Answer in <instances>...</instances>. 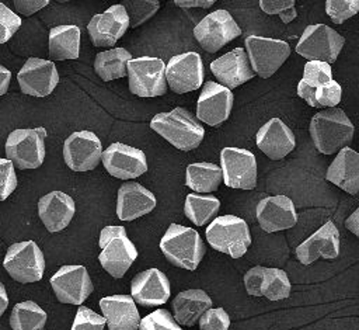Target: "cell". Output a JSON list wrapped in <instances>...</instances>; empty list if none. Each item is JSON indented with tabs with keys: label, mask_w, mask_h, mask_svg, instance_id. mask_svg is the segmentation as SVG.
Returning <instances> with one entry per match:
<instances>
[{
	"label": "cell",
	"mask_w": 359,
	"mask_h": 330,
	"mask_svg": "<svg viewBox=\"0 0 359 330\" xmlns=\"http://www.w3.org/2000/svg\"><path fill=\"white\" fill-rule=\"evenodd\" d=\"M35 330H45V329H35Z\"/></svg>",
	"instance_id": "cell-52"
},
{
	"label": "cell",
	"mask_w": 359,
	"mask_h": 330,
	"mask_svg": "<svg viewBox=\"0 0 359 330\" xmlns=\"http://www.w3.org/2000/svg\"><path fill=\"white\" fill-rule=\"evenodd\" d=\"M345 226H346V229H349L353 235H356L359 237V206L353 213H351L346 218Z\"/></svg>",
	"instance_id": "cell-49"
},
{
	"label": "cell",
	"mask_w": 359,
	"mask_h": 330,
	"mask_svg": "<svg viewBox=\"0 0 359 330\" xmlns=\"http://www.w3.org/2000/svg\"><path fill=\"white\" fill-rule=\"evenodd\" d=\"M219 208L220 201L215 195L188 194L184 204V213L196 226H203L217 213Z\"/></svg>",
	"instance_id": "cell-36"
},
{
	"label": "cell",
	"mask_w": 359,
	"mask_h": 330,
	"mask_svg": "<svg viewBox=\"0 0 359 330\" xmlns=\"http://www.w3.org/2000/svg\"><path fill=\"white\" fill-rule=\"evenodd\" d=\"M342 97V88L335 80H330L318 87L314 93V108L318 107H335Z\"/></svg>",
	"instance_id": "cell-42"
},
{
	"label": "cell",
	"mask_w": 359,
	"mask_h": 330,
	"mask_svg": "<svg viewBox=\"0 0 359 330\" xmlns=\"http://www.w3.org/2000/svg\"><path fill=\"white\" fill-rule=\"evenodd\" d=\"M223 183L230 188L252 190L257 185V160L252 152L241 147H223L220 152Z\"/></svg>",
	"instance_id": "cell-12"
},
{
	"label": "cell",
	"mask_w": 359,
	"mask_h": 330,
	"mask_svg": "<svg viewBox=\"0 0 359 330\" xmlns=\"http://www.w3.org/2000/svg\"><path fill=\"white\" fill-rule=\"evenodd\" d=\"M160 250L175 267L194 271L199 265L206 249L195 229L171 223L160 240Z\"/></svg>",
	"instance_id": "cell-3"
},
{
	"label": "cell",
	"mask_w": 359,
	"mask_h": 330,
	"mask_svg": "<svg viewBox=\"0 0 359 330\" xmlns=\"http://www.w3.org/2000/svg\"><path fill=\"white\" fill-rule=\"evenodd\" d=\"M130 59L132 55L125 48H112L95 56L94 70L104 81L121 79L128 74V62Z\"/></svg>",
	"instance_id": "cell-34"
},
{
	"label": "cell",
	"mask_w": 359,
	"mask_h": 330,
	"mask_svg": "<svg viewBox=\"0 0 359 330\" xmlns=\"http://www.w3.org/2000/svg\"><path fill=\"white\" fill-rule=\"evenodd\" d=\"M210 70L220 84L231 88L248 81L254 77L250 66L248 55L243 48H236L210 63Z\"/></svg>",
	"instance_id": "cell-24"
},
{
	"label": "cell",
	"mask_w": 359,
	"mask_h": 330,
	"mask_svg": "<svg viewBox=\"0 0 359 330\" xmlns=\"http://www.w3.org/2000/svg\"><path fill=\"white\" fill-rule=\"evenodd\" d=\"M203 63L196 52H185L172 56L165 66V80L177 94L199 88L203 83Z\"/></svg>",
	"instance_id": "cell-15"
},
{
	"label": "cell",
	"mask_w": 359,
	"mask_h": 330,
	"mask_svg": "<svg viewBox=\"0 0 359 330\" xmlns=\"http://www.w3.org/2000/svg\"><path fill=\"white\" fill-rule=\"evenodd\" d=\"M7 306H8L7 291H6V286L0 282V317H1V315L6 312Z\"/></svg>",
	"instance_id": "cell-50"
},
{
	"label": "cell",
	"mask_w": 359,
	"mask_h": 330,
	"mask_svg": "<svg viewBox=\"0 0 359 330\" xmlns=\"http://www.w3.org/2000/svg\"><path fill=\"white\" fill-rule=\"evenodd\" d=\"M3 267L13 279L21 284L36 282L43 277L45 257L34 240L18 242L7 249Z\"/></svg>",
	"instance_id": "cell-6"
},
{
	"label": "cell",
	"mask_w": 359,
	"mask_h": 330,
	"mask_svg": "<svg viewBox=\"0 0 359 330\" xmlns=\"http://www.w3.org/2000/svg\"><path fill=\"white\" fill-rule=\"evenodd\" d=\"M108 330H137L140 315L132 295H111L100 301Z\"/></svg>",
	"instance_id": "cell-28"
},
{
	"label": "cell",
	"mask_w": 359,
	"mask_h": 330,
	"mask_svg": "<svg viewBox=\"0 0 359 330\" xmlns=\"http://www.w3.org/2000/svg\"><path fill=\"white\" fill-rule=\"evenodd\" d=\"M230 316L223 308H210L199 317L201 330H229Z\"/></svg>",
	"instance_id": "cell-43"
},
{
	"label": "cell",
	"mask_w": 359,
	"mask_h": 330,
	"mask_svg": "<svg viewBox=\"0 0 359 330\" xmlns=\"http://www.w3.org/2000/svg\"><path fill=\"white\" fill-rule=\"evenodd\" d=\"M21 27V18L0 1V44L7 42Z\"/></svg>",
	"instance_id": "cell-44"
},
{
	"label": "cell",
	"mask_w": 359,
	"mask_h": 330,
	"mask_svg": "<svg viewBox=\"0 0 359 330\" xmlns=\"http://www.w3.org/2000/svg\"><path fill=\"white\" fill-rule=\"evenodd\" d=\"M247 293L251 296H265L269 301L286 299L290 295V281L280 268L255 265L244 275Z\"/></svg>",
	"instance_id": "cell-17"
},
{
	"label": "cell",
	"mask_w": 359,
	"mask_h": 330,
	"mask_svg": "<svg viewBox=\"0 0 359 330\" xmlns=\"http://www.w3.org/2000/svg\"><path fill=\"white\" fill-rule=\"evenodd\" d=\"M107 171L121 180H132L147 171V160L143 150L115 142L101 154Z\"/></svg>",
	"instance_id": "cell-16"
},
{
	"label": "cell",
	"mask_w": 359,
	"mask_h": 330,
	"mask_svg": "<svg viewBox=\"0 0 359 330\" xmlns=\"http://www.w3.org/2000/svg\"><path fill=\"white\" fill-rule=\"evenodd\" d=\"M174 3L181 8H191V7L209 8L216 3V0H174Z\"/></svg>",
	"instance_id": "cell-47"
},
{
	"label": "cell",
	"mask_w": 359,
	"mask_h": 330,
	"mask_svg": "<svg viewBox=\"0 0 359 330\" xmlns=\"http://www.w3.org/2000/svg\"><path fill=\"white\" fill-rule=\"evenodd\" d=\"M206 239L210 247L233 258L244 256L251 244L247 222L236 215L215 218L206 227Z\"/></svg>",
	"instance_id": "cell-5"
},
{
	"label": "cell",
	"mask_w": 359,
	"mask_h": 330,
	"mask_svg": "<svg viewBox=\"0 0 359 330\" xmlns=\"http://www.w3.org/2000/svg\"><path fill=\"white\" fill-rule=\"evenodd\" d=\"M150 128L184 152L198 147L205 135L199 121L182 107L156 114L150 121Z\"/></svg>",
	"instance_id": "cell-1"
},
{
	"label": "cell",
	"mask_w": 359,
	"mask_h": 330,
	"mask_svg": "<svg viewBox=\"0 0 359 330\" xmlns=\"http://www.w3.org/2000/svg\"><path fill=\"white\" fill-rule=\"evenodd\" d=\"M15 11L28 17L49 4V0H13Z\"/></svg>",
	"instance_id": "cell-46"
},
{
	"label": "cell",
	"mask_w": 359,
	"mask_h": 330,
	"mask_svg": "<svg viewBox=\"0 0 359 330\" xmlns=\"http://www.w3.org/2000/svg\"><path fill=\"white\" fill-rule=\"evenodd\" d=\"M10 81H11V72L3 65H0V95L7 93Z\"/></svg>",
	"instance_id": "cell-48"
},
{
	"label": "cell",
	"mask_w": 359,
	"mask_h": 330,
	"mask_svg": "<svg viewBox=\"0 0 359 330\" xmlns=\"http://www.w3.org/2000/svg\"><path fill=\"white\" fill-rule=\"evenodd\" d=\"M107 326L105 317L95 313L87 306L79 305L70 330H104Z\"/></svg>",
	"instance_id": "cell-40"
},
{
	"label": "cell",
	"mask_w": 359,
	"mask_h": 330,
	"mask_svg": "<svg viewBox=\"0 0 359 330\" xmlns=\"http://www.w3.org/2000/svg\"><path fill=\"white\" fill-rule=\"evenodd\" d=\"M50 285L62 303L81 305L90 296L94 286L84 265H63L52 277Z\"/></svg>",
	"instance_id": "cell-14"
},
{
	"label": "cell",
	"mask_w": 359,
	"mask_h": 330,
	"mask_svg": "<svg viewBox=\"0 0 359 330\" xmlns=\"http://www.w3.org/2000/svg\"><path fill=\"white\" fill-rule=\"evenodd\" d=\"M233 100L234 97L229 87L216 81H206L198 98L196 118L209 126H217L229 118Z\"/></svg>",
	"instance_id": "cell-19"
},
{
	"label": "cell",
	"mask_w": 359,
	"mask_h": 330,
	"mask_svg": "<svg viewBox=\"0 0 359 330\" xmlns=\"http://www.w3.org/2000/svg\"><path fill=\"white\" fill-rule=\"evenodd\" d=\"M345 39L341 34L325 24L307 25L296 45V52L307 60H337Z\"/></svg>",
	"instance_id": "cell-9"
},
{
	"label": "cell",
	"mask_w": 359,
	"mask_h": 330,
	"mask_svg": "<svg viewBox=\"0 0 359 330\" xmlns=\"http://www.w3.org/2000/svg\"><path fill=\"white\" fill-rule=\"evenodd\" d=\"M80 55V28L74 24L56 25L49 31V56L53 60L77 59Z\"/></svg>",
	"instance_id": "cell-31"
},
{
	"label": "cell",
	"mask_w": 359,
	"mask_h": 330,
	"mask_svg": "<svg viewBox=\"0 0 359 330\" xmlns=\"http://www.w3.org/2000/svg\"><path fill=\"white\" fill-rule=\"evenodd\" d=\"M137 330H182L167 309H157L140 319Z\"/></svg>",
	"instance_id": "cell-38"
},
{
	"label": "cell",
	"mask_w": 359,
	"mask_h": 330,
	"mask_svg": "<svg viewBox=\"0 0 359 330\" xmlns=\"http://www.w3.org/2000/svg\"><path fill=\"white\" fill-rule=\"evenodd\" d=\"M98 244L101 247L98 260L102 268L114 278H122L137 258V250L123 226L109 225L102 227Z\"/></svg>",
	"instance_id": "cell-4"
},
{
	"label": "cell",
	"mask_w": 359,
	"mask_h": 330,
	"mask_svg": "<svg viewBox=\"0 0 359 330\" xmlns=\"http://www.w3.org/2000/svg\"><path fill=\"white\" fill-rule=\"evenodd\" d=\"M241 35V29L226 10H216L203 17L194 28V37L206 52H217Z\"/></svg>",
	"instance_id": "cell-11"
},
{
	"label": "cell",
	"mask_w": 359,
	"mask_h": 330,
	"mask_svg": "<svg viewBox=\"0 0 359 330\" xmlns=\"http://www.w3.org/2000/svg\"><path fill=\"white\" fill-rule=\"evenodd\" d=\"M212 305L210 296L203 289H187L174 298L172 316L180 326L191 327Z\"/></svg>",
	"instance_id": "cell-30"
},
{
	"label": "cell",
	"mask_w": 359,
	"mask_h": 330,
	"mask_svg": "<svg viewBox=\"0 0 359 330\" xmlns=\"http://www.w3.org/2000/svg\"><path fill=\"white\" fill-rule=\"evenodd\" d=\"M56 1H59V3H66V1H70V0H56Z\"/></svg>",
	"instance_id": "cell-51"
},
{
	"label": "cell",
	"mask_w": 359,
	"mask_h": 330,
	"mask_svg": "<svg viewBox=\"0 0 359 330\" xmlns=\"http://www.w3.org/2000/svg\"><path fill=\"white\" fill-rule=\"evenodd\" d=\"M122 6L129 17L130 27H139L151 18L160 8L158 0H123Z\"/></svg>",
	"instance_id": "cell-37"
},
{
	"label": "cell",
	"mask_w": 359,
	"mask_h": 330,
	"mask_svg": "<svg viewBox=\"0 0 359 330\" xmlns=\"http://www.w3.org/2000/svg\"><path fill=\"white\" fill-rule=\"evenodd\" d=\"M294 1L296 0H259V7L266 14H278L285 24H289L297 15Z\"/></svg>",
	"instance_id": "cell-41"
},
{
	"label": "cell",
	"mask_w": 359,
	"mask_h": 330,
	"mask_svg": "<svg viewBox=\"0 0 359 330\" xmlns=\"http://www.w3.org/2000/svg\"><path fill=\"white\" fill-rule=\"evenodd\" d=\"M17 80L24 94L34 97H46L57 86L59 73L52 60L29 58L20 69Z\"/></svg>",
	"instance_id": "cell-18"
},
{
	"label": "cell",
	"mask_w": 359,
	"mask_h": 330,
	"mask_svg": "<svg viewBox=\"0 0 359 330\" xmlns=\"http://www.w3.org/2000/svg\"><path fill=\"white\" fill-rule=\"evenodd\" d=\"M45 323L46 312L34 301L15 303L10 315V326L13 330L43 329Z\"/></svg>",
	"instance_id": "cell-35"
},
{
	"label": "cell",
	"mask_w": 359,
	"mask_h": 330,
	"mask_svg": "<svg viewBox=\"0 0 359 330\" xmlns=\"http://www.w3.org/2000/svg\"><path fill=\"white\" fill-rule=\"evenodd\" d=\"M257 219L265 232L272 233L293 227L297 222V212L289 197H266L257 205Z\"/></svg>",
	"instance_id": "cell-22"
},
{
	"label": "cell",
	"mask_w": 359,
	"mask_h": 330,
	"mask_svg": "<svg viewBox=\"0 0 359 330\" xmlns=\"http://www.w3.org/2000/svg\"><path fill=\"white\" fill-rule=\"evenodd\" d=\"M156 197L136 181L123 183L118 190L116 215L121 220H133L156 208Z\"/></svg>",
	"instance_id": "cell-25"
},
{
	"label": "cell",
	"mask_w": 359,
	"mask_h": 330,
	"mask_svg": "<svg viewBox=\"0 0 359 330\" xmlns=\"http://www.w3.org/2000/svg\"><path fill=\"white\" fill-rule=\"evenodd\" d=\"M359 11V0H325V13L335 24H342Z\"/></svg>",
	"instance_id": "cell-39"
},
{
	"label": "cell",
	"mask_w": 359,
	"mask_h": 330,
	"mask_svg": "<svg viewBox=\"0 0 359 330\" xmlns=\"http://www.w3.org/2000/svg\"><path fill=\"white\" fill-rule=\"evenodd\" d=\"M325 178L346 191L348 194L359 192V153L349 146L339 149L337 157L330 164Z\"/></svg>",
	"instance_id": "cell-29"
},
{
	"label": "cell",
	"mask_w": 359,
	"mask_h": 330,
	"mask_svg": "<svg viewBox=\"0 0 359 330\" xmlns=\"http://www.w3.org/2000/svg\"><path fill=\"white\" fill-rule=\"evenodd\" d=\"M76 204L63 191H50L39 198L38 213L45 227L55 233L65 229L73 219Z\"/></svg>",
	"instance_id": "cell-27"
},
{
	"label": "cell",
	"mask_w": 359,
	"mask_h": 330,
	"mask_svg": "<svg viewBox=\"0 0 359 330\" xmlns=\"http://www.w3.org/2000/svg\"><path fill=\"white\" fill-rule=\"evenodd\" d=\"M223 181L222 169L209 161L188 164L185 171V184L196 192H213Z\"/></svg>",
	"instance_id": "cell-32"
},
{
	"label": "cell",
	"mask_w": 359,
	"mask_h": 330,
	"mask_svg": "<svg viewBox=\"0 0 359 330\" xmlns=\"http://www.w3.org/2000/svg\"><path fill=\"white\" fill-rule=\"evenodd\" d=\"M17 188V176L10 159L0 157V201L7 199Z\"/></svg>",
	"instance_id": "cell-45"
},
{
	"label": "cell",
	"mask_w": 359,
	"mask_h": 330,
	"mask_svg": "<svg viewBox=\"0 0 359 330\" xmlns=\"http://www.w3.org/2000/svg\"><path fill=\"white\" fill-rule=\"evenodd\" d=\"M129 90L139 97H157L167 91L165 65L154 56H140L128 62Z\"/></svg>",
	"instance_id": "cell-8"
},
{
	"label": "cell",
	"mask_w": 359,
	"mask_h": 330,
	"mask_svg": "<svg viewBox=\"0 0 359 330\" xmlns=\"http://www.w3.org/2000/svg\"><path fill=\"white\" fill-rule=\"evenodd\" d=\"M129 28V17L122 4H114L104 13L94 14L87 25L95 46H112Z\"/></svg>",
	"instance_id": "cell-20"
},
{
	"label": "cell",
	"mask_w": 359,
	"mask_h": 330,
	"mask_svg": "<svg viewBox=\"0 0 359 330\" xmlns=\"http://www.w3.org/2000/svg\"><path fill=\"white\" fill-rule=\"evenodd\" d=\"M45 128L14 129L6 140V156L21 170L38 169L45 159Z\"/></svg>",
	"instance_id": "cell-7"
},
{
	"label": "cell",
	"mask_w": 359,
	"mask_h": 330,
	"mask_svg": "<svg viewBox=\"0 0 359 330\" xmlns=\"http://www.w3.org/2000/svg\"><path fill=\"white\" fill-rule=\"evenodd\" d=\"M353 124L344 110L331 107L317 112L310 122V135L314 146L324 154H332L348 146L353 138Z\"/></svg>",
	"instance_id": "cell-2"
},
{
	"label": "cell",
	"mask_w": 359,
	"mask_h": 330,
	"mask_svg": "<svg viewBox=\"0 0 359 330\" xmlns=\"http://www.w3.org/2000/svg\"><path fill=\"white\" fill-rule=\"evenodd\" d=\"M257 146L272 160H280L294 149L292 129L279 118H271L257 132Z\"/></svg>",
	"instance_id": "cell-26"
},
{
	"label": "cell",
	"mask_w": 359,
	"mask_h": 330,
	"mask_svg": "<svg viewBox=\"0 0 359 330\" xmlns=\"http://www.w3.org/2000/svg\"><path fill=\"white\" fill-rule=\"evenodd\" d=\"M339 254V232L334 222H325L318 230L296 247L297 260L309 265L318 258L335 260Z\"/></svg>",
	"instance_id": "cell-21"
},
{
	"label": "cell",
	"mask_w": 359,
	"mask_h": 330,
	"mask_svg": "<svg viewBox=\"0 0 359 330\" xmlns=\"http://www.w3.org/2000/svg\"><path fill=\"white\" fill-rule=\"evenodd\" d=\"M245 48L251 69L264 79L271 77L290 56L289 44L273 38L250 35L245 38Z\"/></svg>",
	"instance_id": "cell-10"
},
{
	"label": "cell",
	"mask_w": 359,
	"mask_h": 330,
	"mask_svg": "<svg viewBox=\"0 0 359 330\" xmlns=\"http://www.w3.org/2000/svg\"><path fill=\"white\" fill-rule=\"evenodd\" d=\"M102 154L100 138L91 131H77L63 143V159L73 171H88L98 166Z\"/></svg>",
	"instance_id": "cell-13"
},
{
	"label": "cell",
	"mask_w": 359,
	"mask_h": 330,
	"mask_svg": "<svg viewBox=\"0 0 359 330\" xmlns=\"http://www.w3.org/2000/svg\"><path fill=\"white\" fill-rule=\"evenodd\" d=\"M332 79L331 65L323 60H309L304 65L303 77L297 84V94L310 107H314V93L318 87Z\"/></svg>",
	"instance_id": "cell-33"
},
{
	"label": "cell",
	"mask_w": 359,
	"mask_h": 330,
	"mask_svg": "<svg viewBox=\"0 0 359 330\" xmlns=\"http://www.w3.org/2000/svg\"><path fill=\"white\" fill-rule=\"evenodd\" d=\"M170 293V281L157 268H149L136 274L130 282V295L142 306L163 305L168 301Z\"/></svg>",
	"instance_id": "cell-23"
}]
</instances>
